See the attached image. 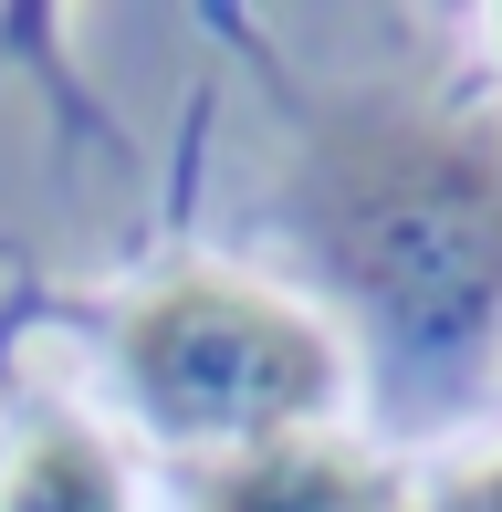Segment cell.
I'll use <instances>...</instances> for the list:
<instances>
[{"mask_svg": "<svg viewBox=\"0 0 502 512\" xmlns=\"http://www.w3.org/2000/svg\"><path fill=\"white\" fill-rule=\"evenodd\" d=\"M325 272L408 345H461L502 314V126L346 115L304 168Z\"/></svg>", "mask_w": 502, "mask_h": 512, "instance_id": "6da1fadb", "label": "cell"}, {"mask_svg": "<svg viewBox=\"0 0 502 512\" xmlns=\"http://www.w3.org/2000/svg\"><path fill=\"white\" fill-rule=\"evenodd\" d=\"M126 377L147 398L157 429L178 439H251L293 429L335 387V345L304 314H283L272 293L241 283H168L147 293L126 324Z\"/></svg>", "mask_w": 502, "mask_h": 512, "instance_id": "7a4b0ae2", "label": "cell"}, {"mask_svg": "<svg viewBox=\"0 0 502 512\" xmlns=\"http://www.w3.org/2000/svg\"><path fill=\"white\" fill-rule=\"evenodd\" d=\"M199 512H387V481L325 439H262L199 481Z\"/></svg>", "mask_w": 502, "mask_h": 512, "instance_id": "3957f363", "label": "cell"}, {"mask_svg": "<svg viewBox=\"0 0 502 512\" xmlns=\"http://www.w3.org/2000/svg\"><path fill=\"white\" fill-rule=\"evenodd\" d=\"M0 512H126V502H116V471H105V450L84 429H42L32 450H21Z\"/></svg>", "mask_w": 502, "mask_h": 512, "instance_id": "277c9868", "label": "cell"}, {"mask_svg": "<svg viewBox=\"0 0 502 512\" xmlns=\"http://www.w3.org/2000/svg\"><path fill=\"white\" fill-rule=\"evenodd\" d=\"M440 512H502V460H492V471H471V481H461V492H450Z\"/></svg>", "mask_w": 502, "mask_h": 512, "instance_id": "5b68a950", "label": "cell"}]
</instances>
